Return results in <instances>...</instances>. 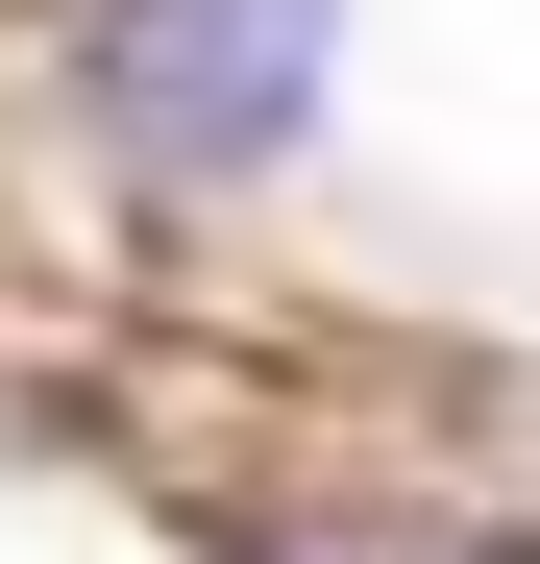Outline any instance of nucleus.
Segmentation results:
<instances>
[{
  "instance_id": "nucleus-1",
  "label": "nucleus",
  "mask_w": 540,
  "mask_h": 564,
  "mask_svg": "<svg viewBox=\"0 0 540 564\" xmlns=\"http://www.w3.org/2000/svg\"><path fill=\"white\" fill-rule=\"evenodd\" d=\"M74 50H99V123L148 172H270L320 123V50H344V0H74Z\"/></svg>"
}]
</instances>
